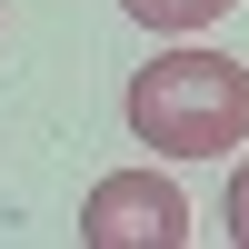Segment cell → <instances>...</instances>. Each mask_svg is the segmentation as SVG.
<instances>
[{
  "instance_id": "4",
  "label": "cell",
  "mask_w": 249,
  "mask_h": 249,
  "mask_svg": "<svg viewBox=\"0 0 249 249\" xmlns=\"http://www.w3.org/2000/svg\"><path fill=\"white\" fill-rule=\"evenodd\" d=\"M219 219H230V249H249V160L230 170V210H219Z\"/></svg>"
},
{
  "instance_id": "1",
  "label": "cell",
  "mask_w": 249,
  "mask_h": 249,
  "mask_svg": "<svg viewBox=\"0 0 249 249\" xmlns=\"http://www.w3.org/2000/svg\"><path fill=\"white\" fill-rule=\"evenodd\" d=\"M120 120L150 160H219L249 140V70L230 50H160L130 70Z\"/></svg>"
},
{
  "instance_id": "2",
  "label": "cell",
  "mask_w": 249,
  "mask_h": 249,
  "mask_svg": "<svg viewBox=\"0 0 249 249\" xmlns=\"http://www.w3.org/2000/svg\"><path fill=\"white\" fill-rule=\"evenodd\" d=\"M190 239V199H179V179L150 170H110L90 199H80V249H179Z\"/></svg>"
},
{
  "instance_id": "3",
  "label": "cell",
  "mask_w": 249,
  "mask_h": 249,
  "mask_svg": "<svg viewBox=\"0 0 249 249\" xmlns=\"http://www.w3.org/2000/svg\"><path fill=\"white\" fill-rule=\"evenodd\" d=\"M120 10H130L140 30H160V40H179V30H210V20H230L239 0H120Z\"/></svg>"
}]
</instances>
